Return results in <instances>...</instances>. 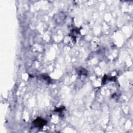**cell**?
Listing matches in <instances>:
<instances>
[{"mask_svg":"<svg viewBox=\"0 0 133 133\" xmlns=\"http://www.w3.org/2000/svg\"><path fill=\"white\" fill-rule=\"evenodd\" d=\"M34 123L36 126L41 127L42 126H43L46 124V122L45 120L41 119V118H37V120H35Z\"/></svg>","mask_w":133,"mask_h":133,"instance_id":"cell-1","label":"cell"}]
</instances>
